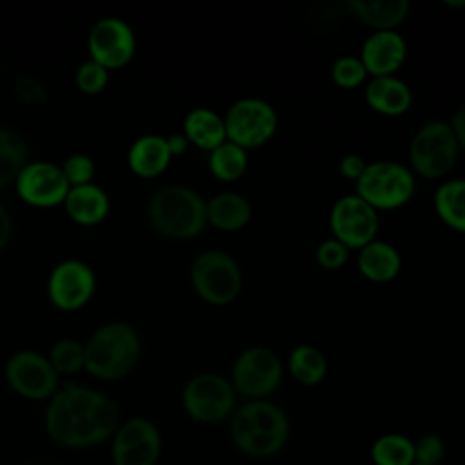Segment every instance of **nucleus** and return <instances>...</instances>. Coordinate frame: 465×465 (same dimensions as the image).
Segmentation results:
<instances>
[{"label": "nucleus", "mask_w": 465, "mask_h": 465, "mask_svg": "<svg viewBox=\"0 0 465 465\" xmlns=\"http://www.w3.org/2000/svg\"><path fill=\"white\" fill-rule=\"evenodd\" d=\"M445 456L443 440L436 434H425L414 443V463L438 465Z\"/></svg>", "instance_id": "obj_36"}, {"label": "nucleus", "mask_w": 465, "mask_h": 465, "mask_svg": "<svg viewBox=\"0 0 465 465\" xmlns=\"http://www.w3.org/2000/svg\"><path fill=\"white\" fill-rule=\"evenodd\" d=\"M62 173L69 183V187H76V185H85V183H93V176H94V162L91 156L87 154H71L65 158V162L60 165Z\"/></svg>", "instance_id": "obj_33"}, {"label": "nucleus", "mask_w": 465, "mask_h": 465, "mask_svg": "<svg viewBox=\"0 0 465 465\" xmlns=\"http://www.w3.org/2000/svg\"><path fill=\"white\" fill-rule=\"evenodd\" d=\"M414 465H421V463H414Z\"/></svg>", "instance_id": "obj_41"}, {"label": "nucleus", "mask_w": 465, "mask_h": 465, "mask_svg": "<svg viewBox=\"0 0 465 465\" xmlns=\"http://www.w3.org/2000/svg\"><path fill=\"white\" fill-rule=\"evenodd\" d=\"M84 347V369L105 381L127 376L136 367L142 352L138 332L124 322H109L98 327Z\"/></svg>", "instance_id": "obj_3"}, {"label": "nucleus", "mask_w": 465, "mask_h": 465, "mask_svg": "<svg viewBox=\"0 0 465 465\" xmlns=\"http://www.w3.org/2000/svg\"><path fill=\"white\" fill-rule=\"evenodd\" d=\"M29 147L20 133L0 127V189L13 183L27 165Z\"/></svg>", "instance_id": "obj_26"}, {"label": "nucleus", "mask_w": 465, "mask_h": 465, "mask_svg": "<svg viewBox=\"0 0 465 465\" xmlns=\"http://www.w3.org/2000/svg\"><path fill=\"white\" fill-rule=\"evenodd\" d=\"M191 283L207 303L227 305L242 291V271L231 254L213 249L193 260Z\"/></svg>", "instance_id": "obj_7"}, {"label": "nucleus", "mask_w": 465, "mask_h": 465, "mask_svg": "<svg viewBox=\"0 0 465 465\" xmlns=\"http://www.w3.org/2000/svg\"><path fill=\"white\" fill-rule=\"evenodd\" d=\"M282 374L283 367L276 352L267 347H251L232 365V387L243 396L262 400L278 389Z\"/></svg>", "instance_id": "obj_11"}, {"label": "nucleus", "mask_w": 465, "mask_h": 465, "mask_svg": "<svg viewBox=\"0 0 465 465\" xmlns=\"http://www.w3.org/2000/svg\"><path fill=\"white\" fill-rule=\"evenodd\" d=\"M440 220L454 231L465 232V180H447L434 194Z\"/></svg>", "instance_id": "obj_25"}, {"label": "nucleus", "mask_w": 465, "mask_h": 465, "mask_svg": "<svg viewBox=\"0 0 465 465\" xmlns=\"http://www.w3.org/2000/svg\"><path fill=\"white\" fill-rule=\"evenodd\" d=\"M47 358L58 374H73L84 369L85 347L73 338H62L53 345Z\"/></svg>", "instance_id": "obj_30"}, {"label": "nucleus", "mask_w": 465, "mask_h": 465, "mask_svg": "<svg viewBox=\"0 0 465 465\" xmlns=\"http://www.w3.org/2000/svg\"><path fill=\"white\" fill-rule=\"evenodd\" d=\"M416 191V180L409 167L378 160L367 163L363 174L356 182V194L376 211H394L411 202Z\"/></svg>", "instance_id": "obj_5"}, {"label": "nucleus", "mask_w": 465, "mask_h": 465, "mask_svg": "<svg viewBox=\"0 0 465 465\" xmlns=\"http://www.w3.org/2000/svg\"><path fill=\"white\" fill-rule=\"evenodd\" d=\"M165 140H167V145H169V151H171L173 156L183 154L187 151V147H189V142L183 136V133H174V134L167 136Z\"/></svg>", "instance_id": "obj_40"}, {"label": "nucleus", "mask_w": 465, "mask_h": 465, "mask_svg": "<svg viewBox=\"0 0 465 465\" xmlns=\"http://www.w3.org/2000/svg\"><path fill=\"white\" fill-rule=\"evenodd\" d=\"M11 232H13V222H11L9 211H7L5 205L0 202V251L9 243Z\"/></svg>", "instance_id": "obj_38"}, {"label": "nucleus", "mask_w": 465, "mask_h": 465, "mask_svg": "<svg viewBox=\"0 0 465 465\" xmlns=\"http://www.w3.org/2000/svg\"><path fill=\"white\" fill-rule=\"evenodd\" d=\"M182 405L193 420L218 423L234 409V387L220 374H196L183 387Z\"/></svg>", "instance_id": "obj_9"}, {"label": "nucleus", "mask_w": 465, "mask_h": 465, "mask_svg": "<svg viewBox=\"0 0 465 465\" xmlns=\"http://www.w3.org/2000/svg\"><path fill=\"white\" fill-rule=\"evenodd\" d=\"M347 258H349V249L336 238L323 240L316 249V262L327 271L343 267Z\"/></svg>", "instance_id": "obj_35"}, {"label": "nucleus", "mask_w": 465, "mask_h": 465, "mask_svg": "<svg viewBox=\"0 0 465 465\" xmlns=\"http://www.w3.org/2000/svg\"><path fill=\"white\" fill-rule=\"evenodd\" d=\"M87 47L91 60L109 71L124 67L133 60L136 38L127 22L116 16H105L91 27Z\"/></svg>", "instance_id": "obj_15"}, {"label": "nucleus", "mask_w": 465, "mask_h": 465, "mask_svg": "<svg viewBox=\"0 0 465 465\" xmlns=\"http://www.w3.org/2000/svg\"><path fill=\"white\" fill-rule=\"evenodd\" d=\"M449 124L454 131V136L458 140L460 149L465 151V105L461 109H458V113L452 116V120Z\"/></svg>", "instance_id": "obj_39"}, {"label": "nucleus", "mask_w": 465, "mask_h": 465, "mask_svg": "<svg viewBox=\"0 0 465 465\" xmlns=\"http://www.w3.org/2000/svg\"><path fill=\"white\" fill-rule=\"evenodd\" d=\"M160 452V430L147 418H131L120 423L113 436V465H156Z\"/></svg>", "instance_id": "obj_14"}, {"label": "nucleus", "mask_w": 465, "mask_h": 465, "mask_svg": "<svg viewBox=\"0 0 465 465\" xmlns=\"http://www.w3.org/2000/svg\"><path fill=\"white\" fill-rule=\"evenodd\" d=\"M5 380L9 387L27 400H49L58 389V372L49 358L33 349H22L5 361Z\"/></svg>", "instance_id": "obj_10"}, {"label": "nucleus", "mask_w": 465, "mask_h": 465, "mask_svg": "<svg viewBox=\"0 0 465 465\" xmlns=\"http://www.w3.org/2000/svg\"><path fill=\"white\" fill-rule=\"evenodd\" d=\"M182 127H183V136L187 138L189 143L200 149H205L209 153L227 140L223 116H220L218 113L207 107H196L189 111L183 118Z\"/></svg>", "instance_id": "obj_23"}, {"label": "nucleus", "mask_w": 465, "mask_h": 465, "mask_svg": "<svg viewBox=\"0 0 465 465\" xmlns=\"http://www.w3.org/2000/svg\"><path fill=\"white\" fill-rule=\"evenodd\" d=\"M225 136L242 149H256L272 138L278 116L272 105L262 98H240L223 116Z\"/></svg>", "instance_id": "obj_8"}, {"label": "nucleus", "mask_w": 465, "mask_h": 465, "mask_svg": "<svg viewBox=\"0 0 465 465\" xmlns=\"http://www.w3.org/2000/svg\"><path fill=\"white\" fill-rule=\"evenodd\" d=\"M332 238L347 249H361L378 232V211L358 194H347L334 202L329 216Z\"/></svg>", "instance_id": "obj_13"}, {"label": "nucleus", "mask_w": 465, "mask_h": 465, "mask_svg": "<svg viewBox=\"0 0 465 465\" xmlns=\"http://www.w3.org/2000/svg\"><path fill=\"white\" fill-rule=\"evenodd\" d=\"M289 429V418L278 405L265 400H252L234 412L231 438L242 452L265 458L283 449Z\"/></svg>", "instance_id": "obj_2"}, {"label": "nucleus", "mask_w": 465, "mask_h": 465, "mask_svg": "<svg viewBox=\"0 0 465 465\" xmlns=\"http://www.w3.org/2000/svg\"><path fill=\"white\" fill-rule=\"evenodd\" d=\"M205 203L207 202L187 185H165L149 200V222L163 236L176 240L194 238L207 225Z\"/></svg>", "instance_id": "obj_4"}, {"label": "nucleus", "mask_w": 465, "mask_h": 465, "mask_svg": "<svg viewBox=\"0 0 465 465\" xmlns=\"http://www.w3.org/2000/svg\"><path fill=\"white\" fill-rule=\"evenodd\" d=\"M376 465H414V443L401 434H383L371 449Z\"/></svg>", "instance_id": "obj_29"}, {"label": "nucleus", "mask_w": 465, "mask_h": 465, "mask_svg": "<svg viewBox=\"0 0 465 465\" xmlns=\"http://www.w3.org/2000/svg\"><path fill=\"white\" fill-rule=\"evenodd\" d=\"M207 223L220 231H238L252 216L249 200L238 193H220L205 203Z\"/></svg>", "instance_id": "obj_24"}, {"label": "nucleus", "mask_w": 465, "mask_h": 465, "mask_svg": "<svg viewBox=\"0 0 465 465\" xmlns=\"http://www.w3.org/2000/svg\"><path fill=\"white\" fill-rule=\"evenodd\" d=\"M458 140L449 122L432 120L423 124L409 143V162L416 174L436 180L445 176L456 163Z\"/></svg>", "instance_id": "obj_6"}, {"label": "nucleus", "mask_w": 465, "mask_h": 465, "mask_svg": "<svg viewBox=\"0 0 465 465\" xmlns=\"http://www.w3.org/2000/svg\"><path fill=\"white\" fill-rule=\"evenodd\" d=\"M120 411L114 400L96 389L64 383L45 409V429L53 441L69 449L98 445L114 436Z\"/></svg>", "instance_id": "obj_1"}, {"label": "nucleus", "mask_w": 465, "mask_h": 465, "mask_svg": "<svg viewBox=\"0 0 465 465\" xmlns=\"http://www.w3.org/2000/svg\"><path fill=\"white\" fill-rule=\"evenodd\" d=\"M287 367L291 376L302 385H318L327 374L325 354L309 343L296 345L289 354Z\"/></svg>", "instance_id": "obj_27"}, {"label": "nucleus", "mask_w": 465, "mask_h": 465, "mask_svg": "<svg viewBox=\"0 0 465 465\" xmlns=\"http://www.w3.org/2000/svg\"><path fill=\"white\" fill-rule=\"evenodd\" d=\"M367 163L365 160L360 156V154H345L341 160H340V173L341 176H345L347 180H352V182H358L360 176L363 174Z\"/></svg>", "instance_id": "obj_37"}, {"label": "nucleus", "mask_w": 465, "mask_h": 465, "mask_svg": "<svg viewBox=\"0 0 465 465\" xmlns=\"http://www.w3.org/2000/svg\"><path fill=\"white\" fill-rule=\"evenodd\" d=\"M15 94L25 105H40L47 100L49 91L42 80L29 74H18L15 78Z\"/></svg>", "instance_id": "obj_34"}, {"label": "nucleus", "mask_w": 465, "mask_h": 465, "mask_svg": "<svg viewBox=\"0 0 465 465\" xmlns=\"http://www.w3.org/2000/svg\"><path fill=\"white\" fill-rule=\"evenodd\" d=\"M74 82L82 93L98 94L105 89L109 82V73L105 67H102L94 60H85L78 65L74 73Z\"/></svg>", "instance_id": "obj_32"}, {"label": "nucleus", "mask_w": 465, "mask_h": 465, "mask_svg": "<svg viewBox=\"0 0 465 465\" xmlns=\"http://www.w3.org/2000/svg\"><path fill=\"white\" fill-rule=\"evenodd\" d=\"M96 289L94 271L82 260L69 258L56 263L47 278L49 302L65 312L78 311L89 303Z\"/></svg>", "instance_id": "obj_12"}, {"label": "nucleus", "mask_w": 465, "mask_h": 465, "mask_svg": "<svg viewBox=\"0 0 465 465\" xmlns=\"http://www.w3.org/2000/svg\"><path fill=\"white\" fill-rule=\"evenodd\" d=\"M349 9L374 31H394L409 13L407 0H351Z\"/></svg>", "instance_id": "obj_22"}, {"label": "nucleus", "mask_w": 465, "mask_h": 465, "mask_svg": "<svg viewBox=\"0 0 465 465\" xmlns=\"http://www.w3.org/2000/svg\"><path fill=\"white\" fill-rule=\"evenodd\" d=\"M365 102L376 113L385 116H400L412 105L411 87L392 76H374L365 85Z\"/></svg>", "instance_id": "obj_18"}, {"label": "nucleus", "mask_w": 465, "mask_h": 465, "mask_svg": "<svg viewBox=\"0 0 465 465\" xmlns=\"http://www.w3.org/2000/svg\"><path fill=\"white\" fill-rule=\"evenodd\" d=\"M331 74H332V80L338 87L354 89V87H360L365 82L369 73H367L365 65L361 64L360 56L347 54V56H341L334 62Z\"/></svg>", "instance_id": "obj_31"}, {"label": "nucleus", "mask_w": 465, "mask_h": 465, "mask_svg": "<svg viewBox=\"0 0 465 465\" xmlns=\"http://www.w3.org/2000/svg\"><path fill=\"white\" fill-rule=\"evenodd\" d=\"M407 45L398 31L371 33L360 53V60L367 73L374 76H392L405 62Z\"/></svg>", "instance_id": "obj_17"}, {"label": "nucleus", "mask_w": 465, "mask_h": 465, "mask_svg": "<svg viewBox=\"0 0 465 465\" xmlns=\"http://www.w3.org/2000/svg\"><path fill=\"white\" fill-rule=\"evenodd\" d=\"M173 154L169 151L165 136L143 134L133 142L127 153V163L131 171L140 178H156L171 163Z\"/></svg>", "instance_id": "obj_20"}, {"label": "nucleus", "mask_w": 465, "mask_h": 465, "mask_svg": "<svg viewBox=\"0 0 465 465\" xmlns=\"http://www.w3.org/2000/svg\"><path fill=\"white\" fill-rule=\"evenodd\" d=\"M358 269L369 282L387 283L400 274L401 256L391 243L372 240L360 249Z\"/></svg>", "instance_id": "obj_21"}, {"label": "nucleus", "mask_w": 465, "mask_h": 465, "mask_svg": "<svg viewBox=\"0 0 465 465\" xmlns=\"http://www.w3.org/2000/svg\"><path fill=\"white\" fill-rule=\"evenodd\" d=\"M209 169L222 182H236L247 169V151L225 140L209 154Z\"/></svg>", "instance_id": "obj_28"}, {"label": "nucleus", "mask_w": 465, "mask_h": 465, "mask_svg": "<svg viewBox=\"0 0 465 465\" xmlns=\"http://www.w3.org/2000/svg\"><path fill=\"white\" fill-rule=\"evenodd\" d=\"M65 213L78 225H98L109 214V196L96 183L71 187L64 200Z\"/></svg>", "instance_id": "obj_19"}, {"label": "nucleus", "mask_w": 465, "mask_h": 465, "mask_svg": "<svg viewBox=\"0 0 465 465\" xmlns=\"http://www.w3.org/2000/svg\"><path fill=\"white\" fill-rule=\"evenodd\" d=\"M15 187L25 203L40 209H51L60 203L64 205V200L71 189L62 167L47 160L27 162L15 180Z\"/></svg>", "instance_id": "obj_16"}]
</instances>
